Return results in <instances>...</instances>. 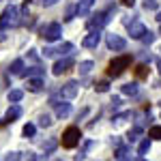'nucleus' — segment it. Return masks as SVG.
I'll return each instance as SVG.
<instances>
[{
    "mask_svg": "<svg viewBox=\"0 0 161 161\" xmlns=\"http://www.w3.org/2000/svg\"><path fill=\"white\" fill-rule=\"evenodd\" d=\"M129 64H131V56H129V54L116 56V58L108 64V75H110V77H118V75L125 73V69H127Z\"/></svg>",
    "mask_w": 161,
    "mask_h": 161,
    "instance_id": "nucleus-1",
    "label": "nucleus"
},
{
    "mask_svg": "<svg viewBox=\"0 0 161 161\" xmlns=\"http://www.w3.org/2000/svg\"><path fill=\"white\" fill-rule=\"evenodd\" d=\"M22 24V19H19V9L11 4V7H7L4 13H2V17H0V26L2 28H15V26Z\"/></svg>",
    "mask_w": 161,
    "mask_h": 161,
    "instance_id": "nucleus-2",
    "label": "nucleus"
},
{
    "mask_svg": "<svg viewBox=\"0 0 161 161\" xmlns=\"http://www.w3.org/2000/svg\"><path fill=\"white\" fill-rule=\"evenodd\" d=\"M80 137H82V131H80L77 127L64 129V133H62V146H64V148H75V146L80 144Z\"/></svg>",
    "mask_w": 161,
    "mask_h": 161,
    "instance_id": "nucleus-3",
    "label": "nucleus"
},
{
    "mask_svg": "<svg viewBox=\"0 0 161 161\" xmlns=\"http://www.w3.org/2000/svg\"><path fill=\"white\" fill-rule=\"evenodd\" d=\"M116 11V9H110V11H99L97 15H92L88 19V30H101L103 26L110 22V15Z\"/></svg>",
    "mask_w": 161,
    "mask_h": 161,
    "instance_id": "nucleus-4",
    "label": "nucleus"
},
{
    "mask_svg": "<svg viewBox=\"0 0 161 161\" xmlns=\"http://www.w3.org/2000/svg\"><path fill=\"white\" fill-rule=\"evenodd\" d=\"M60 35H62V26L56 24V22H52V24H47V26L41 28V37L45 39V41H50V43L52 41H58Z\"/></svg>",
    "mask_w": 161,
    "mask_h": 161,
    "instance_id": "nucleus-5",
    "label": "nucleus"
},
{
    "mask_svg": "<svg viewBox=\"0 0 161 161\" xmlns=\"http://www.w3.org/2000/svg\"><path fill=\"white\" fill-rule=\"evenodd\" d=\"M73 52H75L73 43H62L58 47H47L43 54H45V58H54V56H71Z\"/></svg>",
    "mask_w": 161,
    "mask_h": 161,
    "instance_id": "nucleus-6",
    "label": "nucleus"
},
{
    "mask_svg": "<svg viewBox=\"0 0 161 161\" xmlns=\"http://www.w3.org/2000/svg\"><path fill=\"white\" fill-rule=\"evenodd\" d=\"M71 67H73V58H71V56H64V58H60V60L54 62L52 73H54V75H62V73H67Z\"/></svg>",
    "mask_w": 161,
    "mask_h": 161,
    "instance_id": "nucleus-7",
    "label": "nucleus"
},
{
    "mask_svg": "<svg viewBox=\"0 0 161 161\" xmlns=\"http://www.w3.org/2000/svg\"><path fill=\"white\" fill-rule=\"evenodd\" d=\"M105 43H108V47L114 50V52H123L125 47H127V41H125L123 37H118V35H114V32L105 37Z\"/></svg>",
    "mask_w": 161,
    "mask_h": 161,
    "instance_id": "nucleus-8",
    "label": "nucleus"
},
{
    "mask_svg": "<svg viewBox=\"0 0 161 161\" xmlns=\"http://www.w3.org/2000/svg\"><path fill=\"white\" fill-rule=\"evenodd\" d=\"M77 90H80V84H77L75 80H71V82H67V84L60 88V97L62 99H73L75 95H77Z\"/></svg>",
    "mask_w": 161,
    "mask_h": 161,
    "instance_id": "nucleus-9",
    "label": "nucleus"
},
{
    "mask_svg": "<svg viewBox=\"0 0 161 161\" xmlns=\"http://www.w3.org/2000/svg\"><path fill=\"white\" fill-rule=\"evenodd\" d=\"M127 28H129V35H131L133 39H142V35L146 32L144 24H142V22H137V19H131V24H127Z\"/></svg>",
    "mask_w": 161,
    "mask_h": 161,
    "instance_id": "nucleus-10",
    "label": "nucleus"
},
{
    "mask_svg": "<svg viewBox=\"0 0 161 161\" xmlns=\"http://www.w3.org/2000/svg\"><path fill=\"white\" fill-rule=\"evenodd\" d=\"M92 4H95V0H80L77 4H75V15L77 17H84V15H88L90 13V9H92Z\"/></svg>",
    "mask_w": 161,
    "mask_h": 161,
    "instance_id": "nucleus-11",
    "label": "nucleus"
},
{
    "mask_svg": "<svg viewBox=\"0 0 161 161\" xmlns=\"http://www.w3.org/2000/svg\"><path fill=\"white\" fill-rule=\"evenodd\" d=\"M99 41H101V32H99V30H92L90 35H86V37H84L82 45L90 50V47H97V45H99Z\"/></svg>",
    "mask_w": 161,
    "mask_h": 161,
    "instance_id": "nucleus-12",
    "label": "nucleus"
},
{
    "mask_svg": "<svg viewBox=\"0 0 161 161\" xmlns=\"http://www.w3.org/2000/svg\"><path fill=\"white\" fill-rule=\"evenodd\" d=\"M22 116V108L17 105V103H13L11 108L7 110V114H4V123H13V120H17Z\"/></svg>",
    "mask_w": 161,
    "mask_h": 161,
    "instance_id": "nucleus-13",
    "label": "nucleus"
},
{
    "mask_svg": "<svg viewBox=\"0 0 161 161\" xmlns=\"http://www.w3.org/2000/svg\"><path fill=\"white\" fill-rule=\"evenodd\" d=\"M26 88H28L30 92H41V90H43V80H41V77H28Z\"/></svg>",
    "mask_w": 161,
    "mask_h": 161,
    "instance_id": "nucleus-14",
    "label": "nucleus"
},
{
    "mask_svg": "<svg viewBox=\"0 0 161 161\" xmlns=\"http://www.w3.org/2000/svg\"><path fill=\"white\" fill-rule=\"evenodd\" d=\"M54 108H56V116L58 118H67L71 114V103H54Z\"/></svg>",
    "mask_w": 161,
    "mask_h": 161,
    "instance_id": "nucleus-15",
    "label": "nucleus"
},
{
    "mask_svg": "<svg viewBox=\"0 0 161 161\" xmlns=\"http://www.w3.org/2000/svg\"><path fill=\"white\" fill-rule=\"evenodd\" d=\"M9 73L11 75H24V60H13L9 67Z\"/></svg>",
    "mask_w": 161,
    "mask_h": 161,
    "instance_id": "nucleus-16",
    "label": "nucleus"
},
{
    "mask_svg": "<svg viewBox=\"0 0 161 161\" xmlns=\"http://www.w3.org/2000/svg\"><path fill=\"white\" fill-rule=\"evenodd\" d=\"M92 67H95V62H92V60H84V62H80L77 71H80V75H88L90 71H92Z\"/></svg>",
    "mask_w": 161,
    "mask_h": 161,
    "instance_id": "nucleus-17",
    "label": "nucleus"
},
{
    "mask_svg": "<svg viewBox=\"0 0 161 161\" xmlns=\"http://www.w3.org/2000/svg\"><path fill=\"white\" fill-rule=\"evenodd\" d=\"M22 97H24V90H19V88H13V90H9V101H11V103L22 101Z\"/></svg>",
    "mask_w": 161,
    "mask_h": 161,
    "instance_id": "nucleus-18",
    "label": "nucleus"
},
{
    "mask_svg": "<svg viewBox=\"0 0 161 161\" xmlns=\"http://www.w3.org/2000/svg\"><path fill=\"white\" fill-rule=\"evenodd\" d=\"M136 75L140 77V80L148 77V67H146V64H137V67H136Z\"/></svg>",
    "mask_w": 161,
    "mask_h": 161,
    "instance_id": "nucleus-19",
    "label": "nucleus"
},
{
    "mask_svg": "<svg viewBox=\"0 0 161 161\" xmlns=\"http://www.w3.org/2000/svg\"><path fill=\"white\" fill-rule=\"evenodd\" d=\"M123 92H125V95H129V97L137 95V84H125V86H123Z\"/></svg>",
    "mask_w": 161,
    "mask_h": 161,
    "instance_id": "nucleus-20",
    "label": "nucleus"
},
{
    "mask_svg": "<svg viewBox=\"0 0 161 161\" xmlns=\"http://www.w3.org/2000/svg\"><path fill=\"white\" fill-rule=\"evenodd\" d=\"M24 75H28V77H41V75H43V69H41V67H32V69L24 71Z\"/></svg>",
    "mask_w": 161,
    "mask_h": 161,
    "instance_id": "nucleus-21",
    "label": "nucleus"
},
{
    "mask_svg": "<svg viewBox=\"0 0 161 161\" xmlns=\"http://www.w3.org/2000/svg\"><path fill=\"white\" fill-rule=\"evenodd\" d=\"M148 137H150V140H161V125H157V127H150Z\"/></svg>",
    "mask_w": 161,
    "mask_h": 161,
    "instance_id": "nucleus-22",
    "label": "nucleus"
},
{
    "mask_svg": "<svg viewBox=\"0 0 161 161\" xmlns=\"http://www.w3.org/2000/svg\"><path fill=\"white\" fill-rule=\"evenodd\" d=\"M50 125H52L50 114H41V116H39V127H50Z\"/></svg>",
    "mask_w": 161,
    "mask_h": 161,
    "instance_id": "nucleus-23",
    "label": "nucleus"
},
{
    "mask_svg": "<svg viewBox=\"0 0 161 161\" xmlns=\"http://www.w3.org/2000/svg\"><path fill=\"white\" fill-rule=\"evenodd\" d=\"M35 131H37V127H35L32 123H28V125L24 127V136H26V137H32V136H35Z\"/></svg>",
    "mask_w": 161,
    "mask_h": 161,
    "instance_id": "nucleus-24",
    "label": "nucleus"
},
{
    "mask_svg": "<svg viewBox=\"0 0 161 161\" xmlns=\"http://www.w3.org/2000/svg\"><path fill=\"white\" fill-rule=\"evenodd\" d=\"M95 90H97V92H108V90H110V84H108V82H97V84H95Z\"/></svg>",
    "mask_w": 161,
    "mask_h": 161,
    "instance_id": "nucleus-25",
    "label": "nucleus"
},
{
    "mask_svg": "<svg viewBox=\"0 0 161 161\" xmlns=\"http://www.w3.org/2000/svg\"><path fill=\"white\" fill-rule=\"evenodd\" d=\"M159 4H157V0H144V9L146 11H155Z\"/></svg>",
    "mask_w": 161,
    "mask_h": 161,
    "instance_id": "nucleus-26",
    "label": "nucleus"
},
{
    "mask_svg": "<svg viewBox=\"0 0 161 161\" xmlns=\"http://www.w3.org/2000/svg\"><path fill=\"white\" fill-rule=\"evenodd\" d=\"M142 41H144V43H146V45H150V43H153V41H155V35H153V32H150V30H146V32H144V35H142Z\"/></svg>",
    "mask_w": 161,
    "mask_h": 161,
    "instance_id": "nucleus-27",
    "label": "nucleus"
},
{
    "mask_svg": "<svg viewBox=\"0 0 161 161\" xmlns=\"http://www.w3.org/2000/svg\"><path fill=\"white\" fill-rule=\"evenodd\" d=\"M131 116V112H123V114H118V116H114V123H123L125 118H129Z\"/></svg>",
    "mask_w": 161,
    "mask_h": 161,
    "instance_id": "nucleus-28",
    "label": "nucleus"
},
{
    "mask_svg": "<svg viewBox=\"0 0 161 161\" xmlns=\"http://www.w3.org/2000/svg\"><path fill=\"white\" fill-rule=\"evenodd\" d=\"M19 157H22L19 153H9V155L4 157V161H19Z\"/></svg>",
    "mask_w": 161,
    "mask_h": 161,
    "instance_id": "nucleus-29",
    "label": "nucleus"
},
{
    "mask_svg": "<svg viewBox=\"0 0 161 161\" xmlns=\"http://www.w3.org/2000/svg\"><path fill=\"white\" fill-rule=\"evenodd\" d=\"M148 146H150V140L146 137V140H144V142L140 144V153H146V150H148Z\"/></svg>",
    "mask_w": 161,
    "mask_h": 161,
    "instance_id": "nucleus-30",
    "label": "nucleus"
},
{
    "mask_svg": "<svg viewBox=\"0 0 161 161\" xmlns=\"http://www.w3.org/2000/svg\"><path fill=\"white\" fill-rule=\"evenodd\" d=\"M28 58L37 62V60H39V54H37V50H30V52H28Z\"/></svg>",
    "mask_w": 161,
    "mask_h": 161,
    "instance_id": "nucleus-31",
    "label": "nucleus"
},
{
    "mask_svg": "<svg viewBox=\"0 0 161 161\" xmlns=\"http://www.w3.org/2000/svg\"><path fill=\"white\" fill-rule=\"evenodd\" d=\"M140 133H142V129H140V127H136V129H133V131L129 133V137H131V140H136V137L140 136Z\"/></svg>",
    "mask_w": 161,
    "mask_h": 161,
    "instance_id": "nucleus-32",
    "label": "nucleus"
},
{
    "mask_svg": "<svg viewBox=\"0 0 161 161\" xmlns=\"http://www.w3.org/2000/svg\"><path fill=\"white\" fill-rule=\"evenodd\" d=\"M112 108H114V110H118V108H120V99H118V97H114V99H112Z\"/></svg>",
    "mask_w": 161,
    "mask_h": 161,
    "instance_id": "nucleus-33",
    "label": "nucleus"
},
{
    "mask_svg": "<svg viewBox=\"0 0 161 161\" xmlns=\"http://www.w3.org/2000/svg\"><path fill=\"white\" fill-rule=\"evenodd\" d=\"M56 2H58V0H41L43 7H52V4H56Z\"/></svg>",
    "mask_w": 161,
    "mask_h": 161,
    "instance_id": "nucleus-34",
    "label": "nucleus"
},
{
    "mask_svg": "<svg viewBox=\"0 0 161 161\" xmlns=\"http://www.w3.org/2000/svg\"><path fill=\"white\" fill-rule=\"evenodd\" d=\"M120 2H123L125 7H133L136 4V0H120Z\"/></svg>",
    "mask_w": 161,
    "mask_h": 161,
    "instance_id": "nucleus-35",
    "label": "nucleus"
},
{
    "mask_svg": "<svg viewBox=\"0 0 161 161\" xmlns=\"http://www.w3.org/2000/svg\"><path fill=\"white\" fill-rule=\"evenodd\" d=\"M4 39H7V35H4V30L0 28V41H4Z\"/></svg>",
    "mask_w": 161,
    "mask_h": 161,
    "instance_id": "nucleus-36",
    "label": "nucleus"
},
{
    "mask_svg": "<svg viewBox=\"0 0 161 161\" xmlns=\"http://www.w3.org/2000/svg\"><path fill=\"white\" fill-rule=\"evenodd\" d=\"M157 22H159V24H161V11L157 13Z\"/></svg>",
    "mask_w": 161,
    "mask_h": 161,
    "instance_id": "nucleus-37",
    "label": "nucleus"
},
{
    "mask_svg": "<svg viewBox=\"0 0 161 161\" xmlns=\"http://www.w3.org/2000/svg\"><path fill=\"white\" fill-rule=\"evenodd\" d=\"M157 64H159V71H161V60H157Z\"/></svg>",
    "mask_w": 161,
    "mask_h": 161,
    "instance_id": "nucleus-38",
    "label": "nucleus"
},
{
    "mask_svg": "<svg viewBox=\"0 0 161 161\" xmlns=\"http://www.w3.org/2000/svg\"><path fill=\"white\" fill-rule=\"evenodd\" d=\"M159 105H161V101H159Z\"/></svg>",
    "mask_w": 161,
    "mask_h": 161,
    "instance_id": "nucleus-39",
    "label": "nucleus"
}]
</instances>
